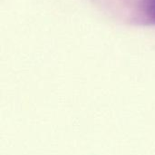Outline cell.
<instances>
[{
	"label": "cell",
	"instance_id": "1",
	"mask_svg": "<svg viewBox=\"0 0 155 155\" xmlns=\"http://www.w3.org/2000/svg\"><path fill=\"white\" fill-rule=\"evenodd\" d=\"M152 6H153V12H154L155 14V0H153V5H152Z\"/></svg>",
	"mask_w": 155,
	"mask_h": 155
}]
</instances>
